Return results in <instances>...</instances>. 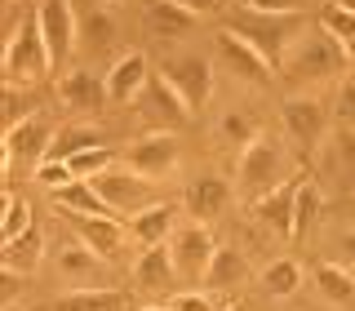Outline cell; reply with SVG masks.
Returning a JSON list of instances; mask_svg holds the SVG:
<instances>
[{
    "label": "cell",
    "mask_w": 355,
    "mask_h": 311,
    "mask_svg": "<svg viewBox=\"0 0 355 311\" xmlns=\"http://www.w3.org/2000/svg\"><path fill=\"white\" fill-rule=\"evenodd\" d=\"M284 142L271 138V133H258V138L249 142V147H240V160H236V196L244 200V209L258 205L266 192H275V187L284 183Z\"/></svg>",
    "instance_id": "obj_1"
},
{
    "label": "cell",
    "mask_w": 355,
    "mask_h": 311,
    "mask_svg": "<svg viewBox=\"0 0 355 311\" xmlns=\"http://www.w3.org/2000/svg\"><path fill=\"white\" fill-rule=\"evenodd\" d=\"M222 27H231L240 40H249L253 49L266 58V67H271V72H280L288 40H293L306 22L297 18V14H258V9H240V14H227Z\"/></svg>",
    "instance_id": "obj_2"
},
{
    "label": "cell",
    "mask_w": 355,
    "mask_h": 311,
    "mask_svg": "<svg viewBox=\"0 0 355 311\" xmlns=\"http://www.w3.org/2000/svg\"><path fill=\"white\" fill-rule=\"evenodd\" d=\"M347 67V53H342V40H333L324 27H302L284 49V76L293 81H333V76Z\"/></svg>",
    "instance_id": "obj_3"
},
{
    "label": "cell",
    "mask_w": 355,
    "mask_h": 311,
    "mask_svg": "<svg viewBox=\"0 0 355 311\" xmlns=\"http://www.w3.org/2000/svg\"><path fill=\"white\" fill-rule=\"evenodd\" d=\"M49 49H44V36H40V18H22L9 36V49H5V76L9 85H27V81H40L49 76Z\"/></svg>",
    "instance_id": "obj_4"
},
{
    "label": "cell",
    "mask_w": 355,
    "mask_h": 311,
    "mask_svg": "<svg viewBox=\"0 0 355 311\" xmlns=\"http://www.w3.org/2000/svg\"><path fill=\"white\" fill-rule=\"evenodd\" d=\"M53 125L44 111H27V120H18V125L5 129V156H9V169H18V165H27L31 174L40 169L44 160H49V147H53Z\"/></svg>",
    "instance_id": "obj_5"
},
{
    "label": "cell",
    "mask_w": 355,
    "mask_h": 311,
    "mask_svg": "<svg viewBox=\"0 0 355 311\" xmlns=\"http://www.w3.org/2000/svg\"><path fill=\"white\" fill-rule=\"evenodd\" d=\"M133 111H138V120H147L151 129H164V133H173V129L191 125V116H196V111L182 103V94H178V89L164 81L160 72H151L147 89H142V94L133 98Z\"/></svg>",
    "instance_id": "obj_6"
},
{
    "label": "cell",
    "mask_w": 355,
    "mask_h": 311,
    "mask_svg": "<svg viewBox=\"0 0 355 311\" xmlns=\"http://www.w3.org/2000/svg\"><path fill=\"white\" fill-rule=\"evenodd\" d=\"M94 187H98V196L107 200V209L111 214H142V209H151V205H160L155 200V183L151 178H142V174H133L129 165L125 169H107V174H98L94 178Z\"/></svg>",
    "instance_id": "obj_7"
},
{
    "label": "cell",
    "mask_w": 355,
    "mask_h": 311,
    "mask_svg": "<svg viewBox=\"0 0 355 311\" xmlns=\"http://www.w3.org/2000/svg\"><path fill=\"white\" fill-rule=\"evenodd\" d=\"M178 160H182V147H178V138H173V133H164V129H151V133H142V138H133L129 147H125V165H129L133 174L151 178V183L173 178L178 174Z\"/></svg>",
    "instance_id": "obj_8"
},
{
    "label": "cell",
    "mask_w": 355,
    "mask_h": 311,
    "mask_svg": "<svg viewBox=\"0 0 355 311\" xmlns=\"http://www.w3.org/2000/svg\"><path fill=\"white\" fill-rule=\"evenodd\" d=\"M169 258H173V271L182 276V280H205L209 262H214V236L205 231V222H178L169 231Z\"/></svg>",
    "instance_id": "obj_9"
},
{
    "label": "cell",
    "mask_w": 355,
    "mask_h": 311,
    "mask_svg": "<svg viewBox=\"0 0 355 311\" xmlns=\"http://www.w3.org/2000/svg\"><path fill=\"white\" fill-rule=\"evenodd\" d=\"M36 18H40L44 49H49V67L58 72V67L71 58L76 40H80V18H76V5H71V0H40Z\"/></svg>",
    "instance_id": "obj_10"
},
{
    "label": "cell",
    "mask_w": 355,
    "mask_h": 311,
    "mask_svg": "<svg viewBox=\"0 0 355 311\" xmlns=\"http://www.w3.org/2000/svg\"><path fill=\"white\" fill-rule=\"evenodd\" d=\"M160 76L169 81L178 94H182V103L196 111L209 107V98H214V67H209L200 53H182V58H164L160 62Z\"/></svg>",
    "instance_id": "obj_11"
},
{
    "label": "cell",
    "mask_w": 355,
    "mask_h": 311,
    "mask_svg": "<svg viewBox=\"0 0 355 311\" xmlns=\"http://www.w3.org/2000/svg\"><path fill=\"white\" fill-rule=\"evenodd\" d=\"M280 125H284V138L297 142V151H315L324 142L329 111L320 98H293V103L280 107Z\"/></svg>",
    "instance_id": "obj_12"
},
{
    "label": "cell",
    "mask_w": 355,
    "mask_h": 311,
    "mask_svg": "<svg viewBox=\"0 0 355 311\" xmlns=\"http://www.w3.org/2000/svg\"><path fill=\"white\" fill-rule=\"evenodd\" d=\"M231 196H236V187L227 183V178H218V174H200L187 183V214H191L196 222H218L222 214H227V205H231Z\"/></svg>",
    "instance_id": "obj_13"
},
{
    "label": "cell",
    "mask_w": 355,
    "mask_h": 311,
    "mask_svg": "<svg viewBox=\"0 0 355 311\" xmlns=\"http://www.w3.org/2000/svg\"><path fill=\"white\" fill-rule=\"evenodd\" d=\"M53 98L71 111V116H94L107 107V81H98L94 72H67L53 85Z\"/></svg>",
    "instance_id": "obj_14"
},
{
    "label": "cell",
    "mask_w": 355,
    "mask_h": 311,
    "mask_svg": "<svg viewBox=\"0 0 355 311\" xmlns=\"http://www.w3.org/2000/svg\"><path fill=\"white\" fill-rule=\"evenodd\" d=\"M147 81H151V62H147V53H138V49L120 53L116 67L107 72V103H116V107H133V98L147 89Z\"/></svg>",
    "instance_id": "obj_15"
},
{
    "label": "cell",
    "mask_w": 355,
    "mask_h": 311,
    "mask_svg": "<svg viewBox=\"0 0 355 311\" xmlns=\"http://www.w3.org/2000/svg\"><path fill=\"white\" fill-rule=\"evenodd\" d=\"M218 53H222V62L231 67V72L240 76V81H249V85H271V67H266V58L258 49H253L249 40H240L231 27H218Z\"/></svg>",
    "instance_id": "obj_16"
},
{
    "label": "cell",
    "mask_w": 355,
    "mask_h": 311,
    "mask_svg": "<svg viewBox=\"0 0 355 311\" xmlns=\"http://www.w3.org/2000/svg\"><path fill=\"white\" fill-rule=\"evenodd\" d=\"M297 183H302V174L297 178H284L275 192H266L258 205H249V214L258 218V227H266L271 236H288L293 231V200H297Z\"/></svg>",
    "instance_id": "obj_17"
},
{
    "label": "cell",
    "mask_w": 355,
    "mask_h": 311,
    "mask_svg": "<svg viewBox=\"0 0 355 311\" xmlns=\"http://www.w3.org/2000/svg\"><path fill=\"white\" fill-rule=\"evenodd\" d=\"M71 227H76V236H80L94 253H103V258L120 253V244L129 236V227L116 214H71Z\"/></svg>",
    "instance_id": "obj_18"
},
{
    "label": "cell",
    "mask_w": 355,
    "mask_h": 311,
    "mask_svg": "<svg viewBox=\"0 0 355 311\" xmlns=\"http://www.w3.org/2000/svg\"><path fill=\"white\" fill-rule=\"evenodd\" d=\"M311 285H315V294L324 298V303H333V307H355V276L347 271V267H338V262H315Z\"/></svg>",
    "instance_id": "obj_19"
},
{
    "label": "cell",
    "mask_w": 355,
    "mask_h": 311,
    "mask_svg": "<svg viewBox=\"0 0 355 311\" xmlns=\"http://www.w3.org/2000/svg\"><path fill=\"white\" fill-rule=\"evenodd\" d=\"M173 227H178V209L173 205H151V209H142V214L129 218V236L138 240L142 249H147V244H164Z\"/></svg>",
    "instance_id": "obj_20"
},
{
    "label": "cell",
    "mask_w": 355,
    "mask_h": 311,
    "mask_svg": "<svg viewBox=\"0 0 355 311\" xmlns=\"http://www.w3.org/2000/svg\"><path fill=\"white\" fill-rule=\"evenodd\" d=\"M49 196H53L58 218H71V214H111L107 200L98 196V187L85 183V178H76V183H67V187H58V192H49Z\"/></svg>",
    "instance_id": "obj_21"
},
{
    "label": "cell",
    "mask_w": 355,
    "mask_h": 311,
    "mask_svg": "<svg viewBox=\"0 0 355 311\" xmlns=\"http://www.w3.org/2000/svg\"><path fill=\"white\" fill-rule=\"evenodd\" d=\"M173 258H169V244H147L133 262V280L142 289H169L173 285Z\"/></svg>",
    "instance_id": "obj_22"
},
{
    "label": "cell",
    "mask_w": 355,
    "mask_h": 311,
    "mask_svg": "<svg viewBox=\"0 0 355 311\" xmlns=\"http://www.w3.org/2000/svg\"><path fill=\"white\" fill-rule=\"evenodd\" d=\"M147 22L155 36H187V31H196V14L187 5H178V0H147Z\"/></svg>",
    "instance_id": "obj_23"
},
{
    "label": "cell",
    "mask_w": 355,
    "mask_h": 311,
    "mask_svg": "<svg viewBox=\"0 0 355 311\" xmlns=\"http://www.w3.org/2000/svg\"><path fill=\"white\" fill-rule=\"evenodd\" d=\"M320 209H324V192H320L315 178L302 174V183H297V200H293V231H288V240L302 244V240L311 236V227H315Z\"/></svg>",
    "instance_id": "obj_24"
},
{
    "label": "cell",
    "mask_w": 355,
    "mask_h": 311,
    "mask_svg": "<svg viewBox=\"0 0 355 311\" xmlns=\"http://www.w3.org/2000/svg\"><path fill=\"white\" fill-rule=\"evenodd\" d=\"M244 276H249V258H244L236 244H218V249H214V262H209V271H205V285L222 294V289L240 285Z\"/></svg>",
    "instance_id": "obj_25"
},
{
    "label": "cell",
    "mask_w": 355,
    "mask_h": 311,
    "mask_svg": "<svg viewBox=\"0 0 355 311\" xmlns=\"http://www.w3.org/2000/svg\"><path fill=\"white\" fill-rule=\"evenodd\" d=\"M125 303L129 298L120 289H71L53 303V311H125Z\"/></svg>",
    "instance_id": "obj_26"
},
{
    "label": "cell",
    "mask_w": 355,
    "mask_h": 311,
    "mask_svg": "<svg viewBox=\"0 0 355 311\" xmlns=\"http://www.w3.org/2000/svg\"><path fill=\"white\" fill-rule=\"evenodd\" d=\"M40 253H44V231L31 222L27 231H22L18 240H9L5 244V267L9 271H22V276H31L36 271V262H40Z\"/></svg>",
    "instance_id": "obj_27"
},
{
    "label": "cell",
    "mask_w": 355,
    "mask_h": 311,
    "mask_svg": "<svg viewBox=\"0 0 355 311\" xmlns=\"http://www.w3.org/2000/svg\"><path fill=\"white\" fill-rule=\"evenodd\" d=\"M302 289V262L297 258H275L262 271V294L266 298H293Z\"/></svg>",
    "instance_id": "obj_28"
},
{
    "label": "cell",
    "mask_w": 355,
    "mask_h": 311,
    "mask_svg": "<svg viewBox=\"0 0 355 311\" xmlns=\"http://www.w3.org/2000/svg\"><path fill=\"white\" fill-rule=\"evenodd\" d=\"M89 147H103V133L94 125H62L53 133V147H49V160H71V156H80Z\"/></svg>",
    "instance_id": "obj_29"
},
{
    "label": "cell",
    "mask_w": 355,
    "mask_h": 311,
    "mask_svg": "<svg viewBox=\"0 0 355 311\" xmlns=\"http://www.w3.org/2000/svg\"><path fill=\"white\" fill-rule=\"evenodd\" d=\"M98 258H103V253H94L80 236H76V244H62L53 262H58V276H67V280H89V276L98 271Z\"/></svg>",
    "instance_id": "obj_30"
},
{
    "label": "cell",
    "mask_w": 355,
    "mask_h": 311,
    "mask_svg": "<svg viewBox=\"0 0 355 311\" xmlns=\"http://www.w3.org/2000/svg\"><path fill=\"white\" fill-rule=\"evenodd\" d=\"M76 18H80V40H85V49H103V44L116 36V18H111L107 5L76 9Z\"/></svg>",
    "instance_id": "obj_31"
},
{
    "label": "cell",
    "mask_w": 355,
    "mask_h": 311,
    "mask_svg": "<svg viewBox=\"0 0 355 311\" xmlns=\"http://www.w3.org/2000/svg\"><path fill=\"white\" fill-rule=\"evenodd\" d=\"M222 133H227L231 142H240V147H249L258 133H266L262 129V120H258V111H244V107H231L227 116H222Z\"/></svg>",
    "instance_id": "obj_32"
},
{
    "label": "cell",
    "mask_w": 355,
    "mask_h": 311,
    "mask_svg": "<svg viewBox=\"0 0 355 311\" xmlns=\"http://www.w3.org/2000/svg\"><path fill=\"white\" fill-rule=\"evenodd\" d=\"M71 178H85V183H94L98 174H107V169H116V156H111L107 147H89L80 156H71Z\"/></svg>",
    "instance_id": "obj_33"
},
{
    "label": "cell",
    "mask_w": 355,
    "mask_h": 311,
    "mask_svg": "<svg viewBox=\"0 0 355 311\" xmlns=\"http://www.w3.org/2000/svg\"><path fill=\"white\" fill-rule=\"evenodd\" d=\"M320 27H324L333 40H342V44H347V40H355V14H351V9H342L338 0L320 9Z\"/></svg>",
    "instance_id": "obj_34"
},
{
    "label": "cell",
    "mask_w": 355,
    "mask_h": 311,
    "mask_svg": "<svg viewBox=\"0 0 355 311\" xmlns=\"http://www.w3.org/2000/svg\"><path fill=\"white\" fill-rule=\"evenodd\" d=\"M31 227V205L22 196H9V205H5V222H0V240H18L22 231Z\"/></svg>",
    "instance_id": "obj_35"
},
{
    "label": "cell",
    "mask_w": 355,
    "mask_h": 311,
    "mask_svg": "<svg viewBox=\"0 0 355 311\" xmlns=\"http://www.w3.org/2000/svg\"><path fill=\"white\" fill-rule=\"evenodd\" d=\"M227 307V298L218 294V289H209V294H178L169 311H222Z\"/></svg>",
    "instance_id": "obj_36"
},
{
    "label": "cell",
    "mask_w": 355,
    "mask_h": 311,
    "mask_svg": "<svg viewBox=\"0 0 355 311\" xmlns=\"http://www.w3.org/2000/svg\"><path fill=\"white\" fill-rule=\"evenodd\" d=\"M36 183L49 187V192H58V187L76 183V178H71V165H67V160H44L40 169H36Z\"/></svg>",
    "instance_id": "obj_37"
},
{
    "label": "cell",
    "mask_w": 355,
    "mask_h": 311,
    "mask_svg": "<svg viewBox=\"0 0 355 311\" xmlns=\"http://www.w3.org/2000/svg\"><path fill=\"white\" fill-rule=\"evenodd\" d=\"M333 116L347 120V125H355V76H347V81L338 85V98H333Z\"/></svg>",
    "instance_id": "obj_38"
},
{
    "label": "cell",
    "mask_w": 355,
    "mask_h": 311,
    "mask_svg": "<svg viewBox=\"0 0 355 311\" xmlns=\"http://www.w3.org/2000/svg\"><path fill=\"white\" fill-rule=\"evenodd\" d=\"M244 9H258V14H293L297 0H240Z\"/></svg>",
    "instance_id": "obj_39"
},
{
    "label": "cell",
    "mask_w": 355,
    "mask_h": 311,
    "mask_svg": "<svg viewBox=\"0 0 355 311\" xmlns=\"http://www.w3.org/2000/svg\"><path fill=\"white\" fill-rule=\"evenodd\" d=\"M178 5H187L196 18H205V14H222V9H227V0H178Z\"/></svg>",
    "instance_id": "obj_40"
},
{
    "label": "cell",
    "mask_w": 355,
    "mask_h": 311,
    "mask_svg": "<svg viewBox=\"0 0 355 311\" xmlns=\"http://www.w3.org/2000/svg\"><path fill=\"white\" fill-rule=\"evenodd\" d=\"M18 285H22V271H9V267H5V271H0V294L14 298V294H18Z\"/></svg>",
    "instance_id": "obj_41"
},
{
    "label": "cell",
    "mask_w": 355,
    "mask_h": 311,
    "mask_svg": "<svg viewBox=\"0 0 355 311\" xmlns=\"http://www.w3.org/2000/svg\"><path fill=\"white\" fill-rule=\"evenodd\" d=\"M342 253H347V258L355 262V231H351V236H347V240H342Z\"/></svg>",
    "instance_id": "obj_42"
},
{
    "label": "cell",
    "mask_w": 355,
    "mask_h": 311,
    "mask_svg": "<svg viewBox=\"0 0 355 311\" xmlns=\"http://www.w3.org/2000/svg\"><path fill=\"white\" fill-rule=\"evenodd\" d=\"M342 53H347V62H355V40H347V44H342Z\"/></svg>",
    "instance_id": "obj_43"
},
{
    "label": "cell",
    "mask_w": 355,
    "mask_h": 311,
    "mask_svg": "<svg viewBox=\"0 0 355 311\" xmlns=\"http://www.w3.org/2000/svg\"><path fill=\"white\" fill-rule=\"evenodd\" d=\"M222 311H249V307H240V303H227V307H222Z\"/></svg>",
    "instance_id": "obj_44"
},
{
    "label": "cell",
    "mask_w": 355,
    "mask_h": 311,
    "mask_svg": "<svg viewBox=\"0 0 355 311\" xmlns=\"http://www.w3.org/2000/svg\"><path fill=\"white\" fill-rule=\"evenodd\" d=\"M338 5H342V9H351V14H355V0H338Z\"/></svg>",
    "instance_id": "obj_45"
},
{
    "label": "cell",
    "mask_w": 355,
    "mask_h": 311,
    "mask_svg": "<svg viewBox=\"0 0 355 311\" xmlns=\"http://www.w3.org/2000/svg\"><path fill=\"white\" fill-rule=\"evenodd\" d=\"M142 311H169V307H142Z\"/></svg>",
    "instance_id": "obj_46"
},
{
    "label": "cell",
    "mask_w": 355,
    "mask_h": 311,
    "mask_svg": "<svg viewBox=\"0 0 355 311\" xmlns=\"http://www.w3.org/2000/svg\"><path fill=\"white\" fill-rule=\"evenodd\" d=\"M98 5H120V0H98Z\"/></svg>",
    "instance_id": "obj_47"
}]
</instances>
